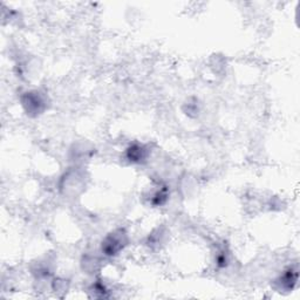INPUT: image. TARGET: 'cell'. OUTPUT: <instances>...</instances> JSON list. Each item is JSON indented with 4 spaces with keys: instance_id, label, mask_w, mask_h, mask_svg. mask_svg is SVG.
Returning <instances> with one entry per match:
<instances>
[{
    "instance_id": "1",
    "label": "cell",
    "mask_w": 300,
    "mask_h": 300,
    "mask_svg": "<svg viewBox=\"0 0 300 300\" xmlns=\"http://www.w3.org/2000/svg\"><path fill=\"white\" fill-rule=\"evenodd\" d=\"M125 245V235L121 230L111 233L105 239L102 244V251L107 256H115Z\"/></svg>"
},
{
    "instance_id": "2",
    "label": "cell",
    "mask_w": 300,
    "mask_h": 300,
    "mask_svg": "<svg viewBox=\"0 0 300 300\" xmlns=\"http://www.w3.org/2000/svg\"><path fill=\"white\" fill-rule=\"evenodd\" d=\"M25 106L27 107V111H33V113H40L44 106V100L39 95V93H30L27 95Z\"/></svg>"
},
{
    "instance_id": "3",
    "label": "cell",
    "mask_w": 300,
    "mask_h": 300,
    "mask_svg": "<svg viewBox=\"0 0 300 300\" xmlns=\"http://www.w3.org/2000/svg\"><path fill=\"white\" fill-rule=\"evenodd\" d=\"M145 157V149L142 145H133L128 149V159L133 162H140Z\"/></svg>"
}]
</instances>
